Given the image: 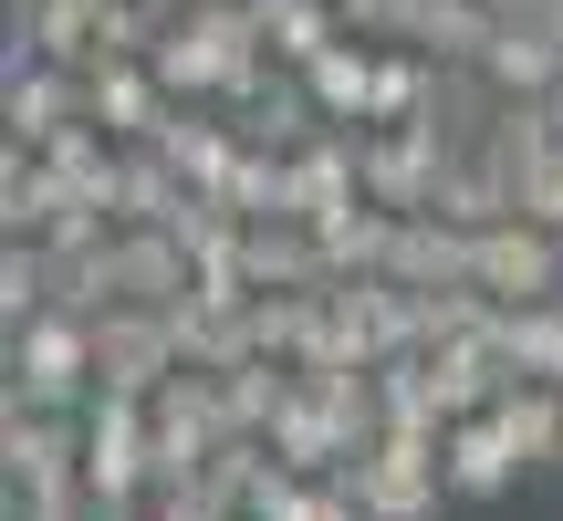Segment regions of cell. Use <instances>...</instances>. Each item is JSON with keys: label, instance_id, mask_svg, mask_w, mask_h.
<instances>
[{"label": "cell", "instance_id": "1", "mask_svg": "<svg viewBox=\"0 0 563 521\" xmlns=\"http://www.w3.org/2000/svg\"><path fill=\"white\" fill-rule=\"evenodd\" d=\"M334 480L365 501V521H439V501H449L439 428H376V439H365Z\"/></svg>", "mask_w": 563, "mask_h": 521}, {"label": "cell", "instance_id": "2", "mask_svg": "<svg viewBox=\"0 0 563 521\" xmlns=\"http://www.w3.org/2000/svg\"><path fill=\"white\" fill-rule=\"evenodd\" d=\"M11 407H95V313L42 302L32 323H11Z\"/></svg>", "mask_w": 563, "mask_h": 521}, {"label": "cell", "instance_id": "3", "mask_svg": "<svg viewBox=\"0 0 563 521\" xmlns=\"http://www.w3.org/2000/svg\"><path fill=\"white\" fill-rule=\"evenodd\" d=\"M355 146H365V199H376V209H397V220L439 209V178L470 157V146L449 136L439 115H418V125H355Z\"/></svg>", "mask_w": 563, "mask_h": 521}, {"label": "cell", "instance_id": "4", "mask_svg": "<svg viewBox=\"0 0 563 521\" xmlns=\"http://www.w3.org/2000/svg\"><path fill=\"white\" fill-rule=\"evenodd\" d=\"M84 490H95L104 511H115V501H146V490H157L146 397H115V386H95V407H84Z\"/></svg>", "mask_w": 563, "mask_h": 521}, {"label": "cell", "instance_id": "5", "mask_svg": "<svg viewBox=\"0 0 563 521\" xmlns=\"http://www.w3.org/2000/svg\"><path fill=\"white\" fill-rule=\"evenodd\" d=\"M470 281H481L490 302H553L563 292V230H543V220H490L481 241H470Z\"/></svg>", "mask_w": 563, "mask_h": 521}, {"label": "cell", "instance_id": "6", "mask_svg": "<svg viewBox=\"0 0 563 521\" xmlns=\"http://www.w3.org/2000/svg\"><path fill=\"white\" fill-rule=\"evenodd\" d=\"M0 469H11V501H42V490H84V407H11L0 418Z\"/></svg>", "mask_w": 563, "mask_h": 521}, {"label": "cell", "instance_id": "7", "mask_svg": "<svg viewBox=\"0 0 563 521\" xmlns=\"http://www.w3.org/2000/svg\"><path fill=\"white\" fill-rule=\"evenodd\" d=\"M355 199H365V146H355V125H323V136H302L292 157H282V220L323 230L334 209H355Z\"/></svg>", "mask_w": 563, "mask_h": 521}, {"label": "cell", "instance_id": "8", "mask_svg": "<svg viewBox=\"0 0 563 521\" xmlns=\"http://www.w3.org/2000/svg\"><path fill=\"white\" fill-rule=\"evenodd\" d=\"M167 376H178V334H167L157 302H115V313H95V386H115V397H157Z\"/></svg>", "mask_w": 563, "mask_h": 521}, {"label": "cell", "instance_id": "9", "mask_svg": "<svg viewBox=\"0 0 563 521\" xmlns=\"http://www.w3.org/2000/svg\"><path fill=\"white\" fill-rule=\"evenodd\" d=\"M84 115H95L115 146H157V125L178 115V95L157 84V63L104 53V63H84Z\"/></svg>", "mask_w": 563, "mask_h": 521}, {"label": "cell", "instance_id": "10", "mask_svg": "<svg viewBox=\"0 0 563 521\" xmlns=\"http://www.w3.org/2000/svg\"><path fill=\"white\" fill-rule=\"evenodd\" d=\"M439 469H449V501H501L511 480H522V448L501 439V418H449L439 428Z\"/></svg>", "mask_w": 563, "mask_h": 521}, {"label": "cell", "instance_id": "11", "mask_svg": "<svg viewBox=\"0 0 563 521\" xmlns=\"http://www.w3.org/2000/svg\"><path fill=\"white\" fill-rule=\"evenodd\" d=\"M104 53V0H21L11 11V63H95Z\"/></svg>", "mask_w": 563, "mask_h": 521}, {"label": "cell", "instance_id": "12", "mask_svg": "<svg viewBox=\"0 0 563 521\" xmlns=\"http://www.w3.org/2000/svg\"><path fill=\"white\" fill-rule=\"evenodd\" d=\"M84 115V74L74 63H11V84H0V125H11V146H42L53 125Z\"/></svg>", "mask_w": 563, "mask_h": 521}, {"label": "cell", "instance_id": "13", "mask_svg": "<svg viewBox=\"0 0 563 521\" xmlns=\"http://www.w3.org/2000/svg\"><path fill=\"white\" fill-rule=\"evenodd\" d=\"M470 241H481V230H460V220H439V209H418V220H397L386 281H407V292H449V281H470Z\"/></svg>", "mask_w": 563, "mask_h": 521}, {"label": "cell", "instance_id": "14", "mask_svg": "<svg viewBox=\"0 0 563 521\" xmlns=\"http://www.w3.org/2000/svg\"><path fill=\"white\" fill-rule=\"evenodd\" d=\"M302 95H313L323 125H365V115H376V42L344 32L334 53H313V63H302Z\"/></svg>", "mask_w": 563, "mask_h": 521}, {"label": "cell", "instance_id": "15", "mask_svg": "<svg viewBox=\"0 0 563 521\" xmlns=\"http://www.w3.org/2000/svg\"><path fill=\"white\" fill-rule=\"evenodd\" d=\"M188 281H199V260L167 241V230H115V292L125 302H157V313H167Z\"/></svg>", "mask_w": 563, "mask_h": 521}, {"label": "cell", "instance_id": "16", "mask_svg": "<svg viewBox=\"0 0 563 521\" xmlns=\"http://www.w3.org/2000/svg\"><path fill=\"white\" fill-rule=\"evenodd\" d=\"M313 241H323V271H334V281H376V271H386V251H397V209L355 199V209H334Z\"/></svg>", "mask_w": 563, "mask_h": 521}, {"label": "cell", "instance_id": "17", "mask_svg": "<svg viewBox=\"0 0 563 521\" xmlns=\"http://www.w3.org/2000/svg\"><path fill=\"white\" fill-rule=\"evenodd\" d=\"M490 344H501V365H511V376L563 386V292H553V302H501Z\"/></svg>", "mask_w": 563, "mask_h": 521}, {"label": "cell", "instance_id": "18", "mask_svg": "<svg viewBox=\"0 0 563 521\" xmlns=\"http://www.w3.org/2000/svg\"><path fill=\"white\" fill-rule=\"evenodd\" d=\"M490 418H501V439L522 448V469H553V459H563V386H543V376H511Z\"/></svg>", "mask_w": 563, "mask_h": 521}, {"label": "cell", "instance_id": "19", "mask_svg": "<svg viewBox=\"0 0 563 521\" xmlns=\"http://www.w3.org/2000/svg\"><path fill=\"white\" fill-rule=\"evenodd\" d=\"M188 209V178L167 167V146H125V167H115V220L125 230H167Z\"/></svg>", "mask_w": 563, "mask_h": 521}, {"label": "cell", "instance_id": "20", "mask_svg": "<svg viewBox=\"0 0 563 521\" xmlns=\"http://www.w3.org/2000/svg\"><path fill=\"white\" fill-rule=\"evenodd\" d=\"M439 84H449V63H428L418 42H376V115L365 125H418L439 104Z\"/></svg>", "mask_w": 563, "mask_h": 521}, {"label": "cell", "instance_id": "21", "mask_svg": "<svg viewBox=\"0 0 563 521\" xmlns=\"http://www.w3.org/2000/svg\"><path fill=\"white\" fill-rule=\"evenodd\" d=\"M209 199H230L241 220H282V146H251L241 136V157H230V178L209 188Z\"/></svg>", "mask_w": 563, "mask_h": 521}, {"label": "cell", "instance_id": "22", "mask_svg": "<svg viewBox=\"0 0 563 521\" xmlns=\"http://www.w3.org/2000/svg\"><path fill=\"white\" fill-rule=\"evenodd\" d=\"M418 21H428V0H344V32H365V42H418Z\"/></svg>", "mask_w": 563, "mask_h": 521}, {"label": "cell", "instance_id": "23", "mask_svg": "<svg viewBox=\"0 0 563 521\" xmlns=\"http://www.w3.org/2000/svg\"><path fill=\"white\" fill-rule=\"evenodd\" d=\"M511 188H522V220L563 230V136H553V146H543V157H532V167H522Z\"/></svg>", "mask_w": 563, "mask_h": 521}, {"label": "cell", "instance_id": "24", "mask_svg": "<svg viewBox=\"0 0 563 521\" xmlns=\"http://www.w3.org/2000/svg\"><path fill=\"white\" fill-rule=\"evenodd\" d=\"M157 11H178V0H157Z\"/></svg>", "mask_w": 563, "mask_h": 521}]
</instances>
